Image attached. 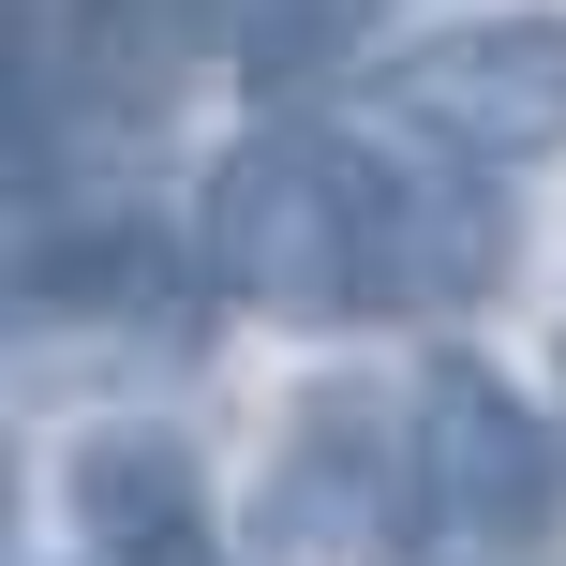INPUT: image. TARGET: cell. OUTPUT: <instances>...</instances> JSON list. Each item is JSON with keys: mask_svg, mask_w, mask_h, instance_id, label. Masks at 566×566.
Masks as SVG:
<instances>
[{"mask_svg": "<svg viewBox=\"0 0 566 566\" xmlns=\"http://www.w3.org/2000/svg\"><path fill=\"white\" fill-rule=\"evenodd\" d=\"M195 269L239 313L283 328H373V313H462L507 269V195L492 165H373L358 135L269 119L209 165Z\"/></svg>", "mask_w": 566, "mask_h": 566, "instance_id": "obj_1", "label": "cell"}, {"mask_svg": "<svg viewBox=\"0 0 566 566\" xmlns=\"http://www.w3.org/2000/svg\"><path fill=\"white\" fill-rule=\"evenodd\" d=\"M418 537V418L373 388H313L254 478V566H402Z\"/></svg>", "mask_w": 566, "mask_h": 566, "instance_id": "obj_2", "label": "cell"}, {"mask_svg": "<svg viewBox=\"0 0 566 566\" xmlns=\"http://www.w3.org/2000/svg\"><path fill=\"white\" fill-rule=\"evenodd\" d=\"M402 418H418V507H432L448 552H537L566 522V448L537 432V402H522L507 373L432 358Z\"/></svg>", "mask_w": 566, "mask_h": 566, "instance_id": "obj_3", "label": "cell"}, {"mask_svg": "<svg viewBox=\"0 0 566 566\" xmlns=\"http://www.w3.org/2000/svg\"><path fill=\"white\" fill-rule=\"evenodd\" d=\"M373 105L432 165H537L566 149V15H462L373 75Z\"/></svg>", "mask_w": 566, "mask_h": 566, "instance_id": "obj_4", "label": "cell"}, {"mask_svg": "<svg viewBox=\"0 0 566 566\" xmlns=\"http://www.w3.org/2000/svg\"><path fill=\"white\" fill-rule=\"evenodd\" d=\"M75 537H90V566H224V522H209V478L179 432H90Z\"/></svg>", "mask_w": 566, "mask_h": 566, "instance_id": "obj_5", "label": "cell"}]
</instances>
